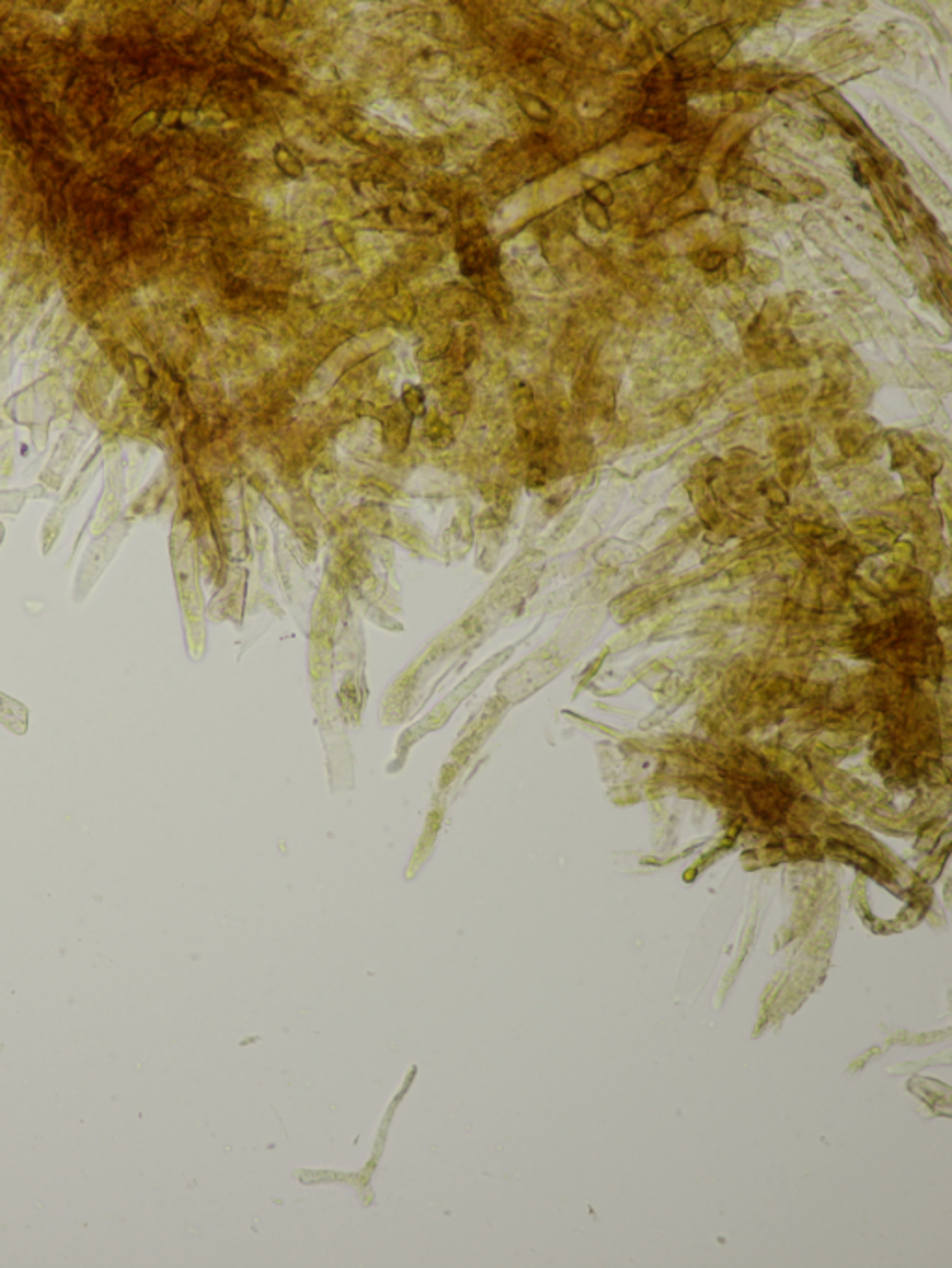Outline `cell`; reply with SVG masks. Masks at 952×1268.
Here are the masks:
<instances>
[{
  "mask_svg": "<svg viewBox=\"0 0 952 1268\" xmlns=\"http://www.w3.org/2000/svg\"><path fill=\"white\" fill-rule=\"evenodd\" d=\"M276 164L285 175H289L292 179H300L303 175L302 162L298 161L297 156L292 155L291 151L283 146L276 148Z\"/></svg>",
  "mask_w": 952,
  "mask_h": 1268,
  "instance_id": "6da1fadb",
  "label": "cell"
}]
</instances>
